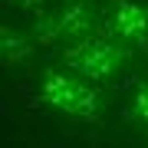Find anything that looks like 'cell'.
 Wrapping results in <instances>:
<instances>
[{
    "instance_id": "cell-4",
    "label": "cell",
    "mask_w": 148,
    "mask_h": 148,
    "mask_svg": "<svg viewBox=\"0 0 148 148\" xmlns=\"http://www.w3.org/2000/svg\"><path fill=\"white\" fill-rule=\"evenodd\" d=\"M86 27H89V16H86L82 7H69L59 16V30L63 33H86Z\"/></svg>"
},
{
    "instance_id": "cell-6",
    "label": "cell",
    "mask_w": 148,
    "mask_h": 148,
    "mask_svg": "<svg viewBox=\"0 0 148 148\" xmlns=\"http://www.w3.org/2000/svg\"><path fill=\"white\" fill-rule=\"evenodd\" d=\"M135 109H138V115L148 122V86H138V92H135Z\"/></svg>"
},
{
    "instance_id": "cell-3",
    "label": "cell",
    "mask_w": 148,
    "mask_h": 148,
    "mask_svg": "<svg viewBox=\"0 0 148 148\" xmlns=\"http://www.w3.org/2000/svg\"><path fill=\"white\" fill-rule=\"evenodd\" d=\"M112 27H115V33H122L128 40H142L148 30V13L132 0H119L115 10H112Z\"/></svg>"
},
{
    "instance_id": "cell-1",
    "label": "cell",
    "mask_w": 148,
    "mask_h": 148,
    "mask_svg": "<svg viewBox=\"0 0 148 148\" xmlns=\"http://www.w3.org/2000/svg\"><path fill=\"white\" fill-rule=\"evenodd\" d=\"M43 95H46V102L73 112V115H82V119H95V112H99V99L92 89H86L82 82L59 76V73H49L43 79Z\"/></svg>"
},
{
    "instance_id": "cell-5",
    "label": "cell",
    "mask_w": 148,
    "mask_h": 148,
    "mask_svg": "<svg viewBox=\"0 0 148 148\" xmlns=\"http://www.w3.org/2000/svg\"><path fill=\"white\" fill-rule=\"evenodd\" d=\"M27 53H30V46H27V43H23L20 36H7V33H3V56L10 59V63H16V59H23Z\"/></svg>"
},
{
    "instance_id": "cell-2",
    "label": "cell",
    "mask_w": 148,
    "mask_h": 148,
    "mask_svg": "<svg viewBox=\"0 0 148 148\" xmlns=\"http://www.w3.org/2000/svg\"><path fill=\"white\" fill-rule=\"evenodd\" d=\"M119 59H122V53L115 46H109V43H102V40H86V43H79V46L69 53V63L79 69V73L92 76V79L112 76L115 66H119Z\"/></svg>"
}]
</instances>
